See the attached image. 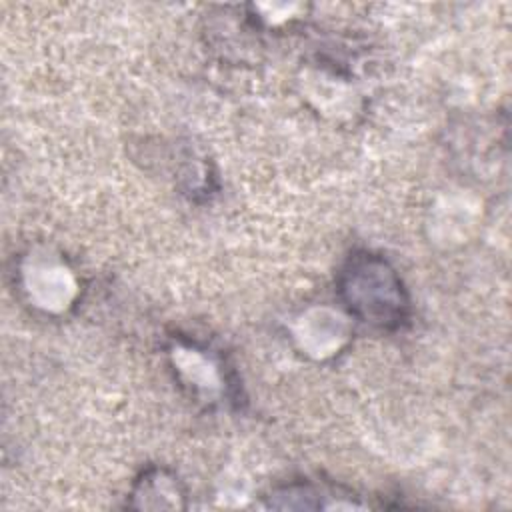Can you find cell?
<instances>
[{"mask_svg":"<svg viewBox=\"0 0 512 512\" xmlns=\"http://www.w3.org/2000/svg\"><path fill=\"white\" fill-rule=\"evenodd\" d=\"M336 288L348 312L372 328L398 330L408 320V292L380 254L352 252L338 272Z\"/></svg>","mask_w":512,"mask_h":512,"instance_id":"obj_1","label":"cell"}]
</instances>
